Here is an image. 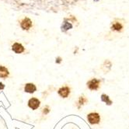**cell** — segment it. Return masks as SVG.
I'll use <instances>...</instances> for the list:
<instances>
[{
	"label": "cell",
	"instance_id": "obj_1",
	"mask_svg": "<svg viewBox=\"0 0 129 129\" xmlns=\"http://www.w3.org/2000/svg\"><path fill=\"white\" fill-rule=\"evenodd\" d=\"M15 10L26 13H60L68 11L82 0H1Z\"/></svg>",
	"mask_w": 129,
	"mask_h": 129
},
{
	"label": "cell",
	"instance_id": "obj_2",
	"mask_svg": "<svg viewBox=\"0 0 129 129\" xmlns=\"http://www.w3.org/2000/svg\"><path fill=\"white\" fill-rule=\"evenodd\" d=\"M20 27L22 28V30H29L33 26V22L29 17H24L23 20H20Z\"/></svg>",
	"mask_w": 129,
	"mask_h": 129
},
{
	"label": "cell",
	"instance_id": "obj_3",
	"mask_svg": "<svg viewBox=\"0 0 129 129\" xmlns=\"http://www.w3.org/2000/svg\"><path fill=\"white\" fill-rule=\"evenodd\" d=\"M87 119H88L89 122L92 124H99V122L100 121V117L99 114H97V113L89 114L87 116Z\"/></svg>",
	"mask_w": 129,
	"mask_h": 129
},
{
	"label": "cell",
	"instance_id": "obj_4",
	"mask_svg": "<svg viewBox=\"0 0 129 129\" xmlns=\"http://www.w3.org/2000/svg\"><path fill=\"white\" fill-rule=\"evenodd\" d=\"M100 84V81L96 79H93L87 82V86L90 90H96Z\"/></svg>",
	"mask_w": 129,
	"mask_h": 129
},
{
	"label": "cell",
	"instance_id": "obj_5",
	"mask_svg": "<svg viewBox=\"0 0 129 129\" xmlns=\"http://www.w3.org/2000/svg\"><path fill=\"white\" fill-rule=\"evenodd\" d=\"M40 104H41L40 100L35 97H32L28 101V106L32 110H37L40 107Z\"/></svg>",
	"mask_w": 129,
	"mask_h": 129
},
{
	"label": "cell",
	"instance_id": "obj_6",
	"mask_svg": "<svg viewBox=\"0 0 129 129\" xmlns=\"http://www.w3.org/2000/svg\"><path fill=\"white\" fill-rule=\"evenodd\" d=\"M58 93L59 96H61L62 98H67L69 95L70 94V89L68 86H64L58 89Z\"/></svg>",
	"mask_w": 129,
	"mask_h": 129
},
{
	"label": "cell",
	"instance_id": "obj_7",
	"mask_svg": "<svg viewBox=\"0 0 129 129\" xmlns=\"http://www.w3.org/2000/svg\"><path fill=\"white\" fill-rule=\"evenodd\" d=\"M12 50L16 54H21L25 51L23 46L20 43H14L12 46Z\"/></svg>",
	"mask_w": 129,
	"mask_h": 129
},
{
	"label": "cell",
	"instance_id": "obj_8",
	"mask_svg": "<svg viewBox=\"0 0 129 129\" xmlns=\"http://www.w3.org/2000/svg\"><path fill=\"white\" fill-rule=\"evenodd\" d=\"M37 90V87L33 83H27L25 85L24 87V91L26 93H34V92Z\"/></svg>",
	"mask_w": 129,
	"mask_h": 129
},
{
	"label": "cell",
	"instance_id": "obj_9",
	"mask_svg": "<svg viewBox=\"0 0 129 129\" xmlns=\"http://www.w3.org/2000/svg\"><path fill=\"white\" fill-rule=\"evenodd\" d=\"M9 75H10V72H9L7 68L3 66H0V78L6 79L9 76Z\"/></svg>",
	"mask_w": 129,
	"mask_h": 129
},
{
	"label": "cell",
	"instance_id": "obj_10",
	"mask_svg": "<svg viewBox=\"0 0 129 129\" xmlns=\"http://www.w3.org/2000/svg\"><path fill=\"white\" fill-rule=\"evenodd\" d=\"M111 29L113 30H116V31H121L123 29V26L121 23L118 22H114L111 26Z\"/></svg>",
	"mask_w": 129,
	"mask_h": 129
},
{
	"label": "cell",
	"instance_id": "obj_11",
	"mask_svg": "<svg viewBox=\"0 0 129 129\" xmlns=\"http://www.w3.org/2000/svg\"><path fill=\"white\" fill-rule=\"evenodd\" d=\"M101 100L103 101V102L106 103V104L107 105H111L112 104V101L110 100L109 96L106 94H103L101 96Z\"/></svg>",
	"mask_w": 129,
	"mask_h": 129
},
{
	"label": "cell",
	"instance_id": "obj_12",
	"mask_svg": "<svg viewBox=\"0 0 129 129\" xmlns=\"http://www.w3.org/2000/svg\"><path fill=\"white\" fill-rule=\"evenodd\" d=\"M62 31H66V30H70V29H72V25L70 23H69V22H66V21H64V23H63V25H62Z\"/></svg>",
	"mask_w": 129,
	"mask_h": 129
},
{
	"label": "cell",
	"instance_id": "obj_13",
	"mask_svg": "<svg viewBox=\"0 0 129 129\" xmlns=\"http://www.w3.org/2000/svg\"><path fill=\"white\" fill-rule=\"evenodd\" d=\"M87 102V99L85 97V96H80L79 97V101H78V103H79V104L81 106V105H83L85 103H86Z\"/></svg>",
	"mask_w": 129,
	"mask_h": 129
},
{
	"label": "cell",
	"instance_id": "obj_14",
	"mask_svg": "<svg viewBox=\"0 0 129 129\" xmlns=\"http://www.w3.org/2000/svg\"><path fill=\"white\" fill-rule=\"evenodd\" d=\"M50 112V110H49V107H46L43 109V113L44 114H48V113Z\"/></svg>",
	"mask_w": 129,
	"mask_h": 129
},
{
	"label": "cell",
	"instance_id": "obj_15",
	"mask_svg": "<svg viewBox=\"0 0 129 129\" xmlns=\"http://www.w3.org/2000/svg\"><path fill=\"white\" fill-rule=\"evenodd\" d=\"M4 88H5V85L2 83V82H0V90H3Z\"/></svg>",
	"mask_w": 129,
	"mask_h": 129
},
{
	"label": "cell",
	"instance_id": "obj_16",
	"mask_svg": "<svg viewBox=\"0 0 129 129\" xmlns=\"http://www.w3.org/2000/svg\"><path fill=\"white\" fill-rule=\"evenodd\" d=\"M61 58L60 57L56 58V63H61Z\"/></svg>",
	"mask_w": 129,
	"mask_h": 129
}]
</instances>
